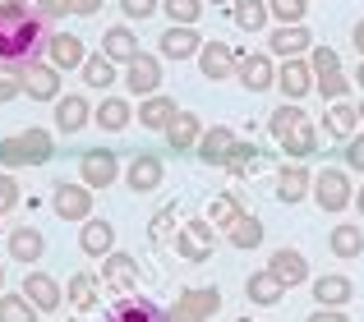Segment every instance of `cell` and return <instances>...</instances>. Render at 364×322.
Wrapping results in <instances>:
<instances>
[{"label":"cell","mask_w":364,"mask_h":322,"mask_svg":"<svg viewBox=\"0 0 364 322\" xmlns=\"http://www.w3.org/2000/svg\"><path fill=\"white\" fill-rule=\"evenodd\" d=\"M46 23L51 18L37 5H0V65L23 70L28 60H37V51L46 46Z\"/></svg>","instance_id":"cell-1"},{"label":"cell","mask_w":364,"mask_h":322,"mask_svg":"<svg viewBox=\"0 0 364 322\" xmlns=\"http://www.w3.org/2000/svg\"><path fill=\"white\" fill-rule=\"evenodd\" d=\"M55 157V143L46 129H23V134L0 138V166L5 170H23V166H46Z\"/></svg>","instance_id":"cell-2"},{"label":"cell","mask_w":364,"mask_h":322,"mask_svg":"<svg viewBox=\"0 0 364 322\" xmlns=\"http://www.w3.org/2000/svg\"><path fill=\"white\" fill-rule=\"evenodd\" d=\"M217 309H222V290L217 286H189L176 295V304L166 313H171V322H213Z\"/></svg>","instance_id":"cell-3"},{"label":"cell","mask_w":364,"mask_h":322,"mask_svg":"<svg viewBox=\"0 0 364 322\" xmlns=\"http://www.w3.org/2000/svg\"><path fill=\"white\" fill-rule=\"evenodd\" d=\"M314 203H318V212H346V207L355 203V189H350L346 170L323 166L318 175H314Z\"/></svg>","instance_id":"cell-4"},{"label":"cell","mask_w":364,"mask_h":322,"mask_svg":"<svg viewBox=\"0 0 364 322\" xmlns=\"http://www.w3.org/2000/svg\"><path fill=\"white\" fill-rule=\"evenodd\" d=\"M213 221H208V216H194V221H185L176 231V253L185 262H208L213 258Z\"/></svg>","instance_id":"cell-5"},{"label":"cell","mask_w":364,"mask_h":322,"mask_svg":"<svg viewBox=\"0 0 364 322\" xmlns=\"http://www.w3.org/2000/svg\"><path fill=\"white\" fill-rule=\"evenodd\" d=\"M23 92H28V101H60V70L51 60H28Z\"/></svg>","instance_id":"cell-6"},{"label":"cell","mask_w":364,"mask_h":322,"mask_svg":"<svg viewBox=\"0 0 364 322\" xmlns=\"http://www.w3.org/2000/svg\"><path fill=\"white\" fill-rule=\"evenodd\" d=\"M314 83H318V79H314V65L300 60V55H291V60L277 70V88H282L286 101H304L314 92Z\"/></svg>","instance_id":"cell-7"},{"label":"cell","mask_w":364,"mask_h":322,"mask_svg":"<svg viewBox=\"0 0 364 322\" xmlns=\"http://www.w3.org/2000/svg\"><path fill=\"white\" fill-rule=\"evenodd\" d=\"M235 79L245 83L249 92H267L277 83V65H272V51H249V55H240L235 60Z\"/></svg>","instance_id":"cell-8"},{"label":"cell","mask_w":364,"mask_h":322,"mask_svg":"<svg viewBox=\"0 0 364 322\" xmlns=\"http://www.w3.org/2000/svg\"><path fill=\"white\" fill-rule=\"evenodd\" d=\"M79 175H83L88 189H111L116 175H120V161H116V152H107V148H92V152L79 157Z\"/></svg>","instance_id":"cell-9"},{"label":"cell","mask_w":364,"mask_h":322,"mask_svg":"<svg viewBox=\"0 0 364 322\" xmlns=\"http://www.w3.org/2000/svg\"><path fill=\"white\" fill-rule=\"evenodd\" d=\"M51 207H55V216H60V221H88V212H92V189L88 184H55Z\"/></svg>","instance_id":"cell-10"},{"label":"cell","mask_w":364,"mask_h":322,"mask_svg":"<svg viewBox=\"0 0 364 322\" xmlns=\"http://www.w3.org/2000/svg\"><path fill=\"white\" fill-rule=\"evenodd\" d=\"M42 55L55 70H83V60H88V51H83V42L74 33H51L46 46H42Z\"/></svg>","instance_id":"cell-11"},{"label":"cell","mask_w":364,"mask_h":322,"mask_svg":"<svg viewBox=\"0 0 364 322\" xmlns=\"http://www.w3.org/2000/svg\"><path fill=\"white\" fill-rule=\"evenodd\" d=\"M309 46H314V37H309V28H304V23H282V28H272V33H267V51L282 55V60L304 55Z\"/></svg>","instance_id":"cell-12"},{"label":"cell","mask_w":364,"mask_h":322,"mask_svg":"<svg viewBox=\"0 0 364 322\" xmlns=\"http://www.w3.org/2000/svg\"><path fill=\"white\" fill-rule=\"evenodd\" d=\"M102 286H111V290H120V295H129L134 286H139V262L129 258V253H107L102 258Z\"/></svg>","instance_id":"cell-13"},{"label":"cell","mask_w":364,"mask_h":322,"mask_svg":"<svg viewBox=\"0 0 364 322\" xmlns=\"http://www.w3.org/2000/svg\"><path fill=\"white\" fill-rule=\"evenodd\" d=\"M314 194V170L309 166H282L277 170V203H300V198Z\"/></svg>","instance_id":"cell-14"},{"label":"cell","mask_w":364,"mask_h":322,"mask_svg":"<svg viewBox=\"0 0 364 322\" xmlns=\"http://www.w3.org/2000/svg\"><path fill=\"white\" fill-rule=\"evenodd\" d=\"M79 249L88 253V258H107V253H116V226L102 221V216H88L79 231Z\"/></svg>","instance_id":"cell-15"},{"label":"cell","mask_w":364,"mask_h":322,"mask_svg":"<svg viewBox=\"0 0 364 322\" xmlns=\"http://www.w3.org/2000/svg\"><path fill=\"white\" fill-rule=\"evenodd\" d=\"M203 51V42H198V28L194 23H171L166 33H161V55L166 60H189V55Z\"/></svg>","instance_id":"cell-16"},{"label":"cell","mask_w":364,"mask_h":322,"mask_svg":"<svg viewBox=\"0 0 364 322\" xmlns=\"http://www.w3.org/2000/svg\"><path fill=\"white\" fill-rule=\"evenodd\" d=\"M166 179V166H161V157H134L129 166H124V184L134 189V194H152V189Z\"/></svg>","instance_id":"cell-17"},{"label":"cell","mask_w":364,"mask_h":322,"mask_svg":"<svg viewBox=\"0 0 364 322\" xmlns=\"http://www.w3.org/2000/svg\"><path fill=\"white\" fill-rule=\"evenodd\" d=\"M124 83H129V92H139V97H152V92L161 88V65H157V55H134L129 60V70H124Z\"/></svg>","instance_id":"cell-18"},{"label":"cell","mask_w":364,"mask_h":322,"mask_svg":"<svg viewBox=\"0 0 364 322\" xmlns=\"http://www.w3.org/2000/svg\"><path fill=\"white\" fill-rule=\"evenodd\" d=\"M286 290H291V286H286V281L277 277L272 267H267V272H254V277L245 281V295H249V304H263V309L282 304V299H286Z\"/></svg>","instance_id":"cell-19"},{"label":"cell","mask_w":364,"mask_h":322,"mask_svg":"<svg viewBox=\"0 0 364 322\" xmlns=\"http://www.w3.org/2000/svg\"><path fill=\"white\" fill-rule=\"evenodd\" d=\"M235 60H240V55H235L226 42H208L203 51H198V70H203V79H213V83L231 79V74H235Z\"/></svg>","instance_id":"cell-20"},{"label":"cell","mask_w":364,"mask_h":322,"mask_svg":"<svg viewBox=\"0 0 364 322\" xmlns=\"http://www.w3.org/2000/svg\"><path fill=\"white\" fill-rule=\"evenodd\" d=\"M231 148H235V134L226 125H213V129H203V138H198V161L203 166H226V157H231Z\"/></svg>","instance_id":"cell-21"},{"label":"cell","mask_w":364,"mask_h":322,"mask_svg":"<svg viewBox=\"0 0 364 322\" xmlns=\"http://www.w3.org/2000/svg\"><path fill=\"white\" fill-rule=\"evenodd\" d=\"M176 116H180L176 97H161V92H152V97L139 101V125H143V129H157V134H166V125H171Z\"/></svg>","instance_id":"cell-22"},{"label":"cell","mask_w":364,"mask_h":322,"mask_svg":"<svg viewBox=\"0 0 364 322\" xmlns=\"http://www.w3.org/2000/svg\"><path fill=\"white\" fill-rule=\"evenodd\" d=\"M88 120H92L88 97H79V92H65V101H55V129H60V134H79Z\"/></svg>","instance_id":"cell-23"},{"label":"cell","mask_w":364,"mask_h":322,"mask_svg":"<svg viewBox=\"0 0 364 322\" xmlns=\"http://www.w3.org/2000/svg\"><path fill=\"white\" fill-rule=\"evenodd\" d=\"M107 322H171V313L152 299H120L116 309H107Z\"/></svg>","instance_id":"cell-24"},{"label":"cell","mask_w":364,"mask_h":322,"mask_svg":"<svg viewBox=\"0 0 364 322\" xmlns=\"http://www.w3.org/2000/svg\"><path fill=\"white\" fill-rule=\"evenodd\" d=\"M198 138H203V120H198L194 111H180V116L166 125V143L176 148V152H189V148H198Z\"/></svg>","instance_id":"cell-25"},{"label":"cell","mask_w":364,"mask_h":322,"mask_svg":"<svg viewBox=\"0 0 364 322\" xmlns=\"http://www.w3.org/2000/svg\"><path fill=\"white\" fill-rule=\"evenodd\" d=\"M102 281L92 277V272H74L70 277V286H65V299L74 304V313H88V309H97V299H102Z\"/></svg>","instance_id":"cell-26"},{"label":"cell","mask_w":364,"mask_h":322,"mask_svg":"<svg viewBox=\"0 0 364 322\" xmlns=\"http://www.w3.org/2000/svg\"><path fill=\"white\" fill-rule=\"evenodd\" d=\"M23 295L33 299L42 313H55V309H60V286H55L46 272H28L23 277Z\"/></svg>","instance_id":"cell-27"},{"label":"cell","mask_w":364,"mask_h":322,"mask_svg":"<svg viewBox=\"0 0 364 322\" xmlns=\"http://www.w3.org/2000/svg\"><path fill=\"white\" fill-rule=\"evenodd\" d=\"M323 129H328L332 138H355V129H360V101H332V111H328V120H323Z\"/></svg>","instance_id":"cell-28"},{"label":"cell","mask_w":364,"mask_h":322,"mask_svg":"<svg viewBox=\"0 0 364 322\" xmlns=\"http://www.w3.org/2000/svg\"><path fill=\"white\" fill-rule=\"evenodd\" d=\"M267 267H272L277 277L286 281V286H304V281H309V262H304V253H300V249H277Z\"/></svg>","instance_id":"cell-29"},{"label":"cell","mask_w":364,"mask_h":322,"mask_svg":"<svg viewBox=\"0 0 364 322\" xmlns=\"http://www.w3.org/2000/svg\"><path fill=\"white\" fill-rule=\"evenodd\" d=\"M42 253H46L42 231H33V226H18V231H9V258H18V262H37Z\"/></svg>","instance_id":"cell-30"},{"label":"cell","mask_w":364,"mask_h":322,"mask_svg":"<svg viewBox=\"0 0 364 322\" xmlns=\"http://www.w3.org/2000/svg\"><path fill=\"white\" fill-rule=\"evenodd\" d=\"M350 295H355V286H350L346 277H318V281H314V299H318V309H341V304H350Z\"/></svg>","instance_id":"cell-31"},{"label":"cell","mask_w":364,"mask_h":322,"mask_svg":"<svg viewBox=\"0 0 364 322\" xmlns=\"http://www.w3.org/2000/svg\"><path fill=\"white\" fill-rule=\"evenodd\" d=\"M92 120H97V129H107V134H120V129L134 120V106L124 97H107L97 111H92Z\"/></svg>","instance_id":"cell-32"},{"label":"cell","mask_w":364,"mask_h":322,"mask_svg":"<svg viewBox=\"0 0 364 322\" xmlns=\"http://www.w3.org/2000/svg\"><path fill=\"white\" fill-rule=\"evenodd\" d=\"M102 51H107L116 65H129L134 55H139V37H134V28H107V37H102Z\"/></svg>","instance_id":"cell-33"},{"label":"cell","mask_w":364,"mask_h":322,"mask_svg":"<svg viewBox=\"0 0 364 322\" xmlns=\"http://www.w3.org/2000/svg\"><path fill=\"white\" fill-rule=\"evenodd\" d=\"M231 18L245 33H258V28H267L272 9H267V0H231Z\"/></svg>","instance_id":"cell-34"},{"label":"cell","mask_w":364,"mask_h":322,"mask_svg":"<svg viewBox=\"0 0 364 322\" xmlns=\"http://www.w3.org/2000/svg\"><path fill=\"white\" fill-rule=\"evenodd\" d=\"M226 240H231V249H258L263 244V221L258 216H235L231 226H226Z\"/></svg>","instance_id":"cell-35"},{"label":"cell","mask_w":364,"mask_h":322,"mask_svg":"<svg viewBox=\"0 0 364 322\" xmlns=\"http://www.w3.org/2000/svg\"><path fill=\"white\" fill-rule=\"evenodd\" d=\"M304 125V111H300V101H286V106H277L272 116H267V134L282 143V138H291L295 129Z\"/></svg>","instance_id":"cell-36"},{"label":"cell","mask_w":364,"mask_h":322,"mask_svg":"<svg viewBox=\"0 0 364 322\" xmlns=\"http://www.w3.org/2000/svg\"><path fill=\"white\" fill-rule=\"evenodd\" d=\"M328 249L337 253V258H360L364 253V231L360 226H337V231L328 235Z\"/></svg>","instance_id":"cell-37"},{"label":"cell","mask_w":364,"mask_h":322,"mask_svg":"<svg viewBox=\"0 0 364 322\" xmlns=\"http://www.w3.org/2000/svg\"><path fill=\"white\" fill-rule=\"evenodd\" d=\"M83 83H88V88H111V83H116V60H111L107 51L88 55V60H83Z\"/></svg>","instance_id":"cell-38"},{"label":"cell","mask_w":364,"mask_h":322,"mask_svg":"<svg viewBox=\"0 0 364 322\" xmlns=\"http://www.w3.org/2000/svg\"><path fill=\"white\" fill-rule=\"evenodd\" d=\"M42 309L28 295H0V322H37Z\"/></svg>","instance_id":"cell-39"},{"label":"cell","mask_w":364,"mask_h":322,"mask_svg":"<svg viewBox=\"0 0 364 322\" xmlns=\"http://www.w3.org/2000/svg\"><path fill=\"white\" fill-rule=\"evenodd\" d=\"M254 166H258V148L245 143V138H235L231 157H226V170H231L235 179H249V170H254Z\"/></svg>","instance_id":"cell-40"},{"label":"cell","mask_w":364,"mask_h":322,"mask_svg":"<svg viewBox=\"0 0 364 322\" xmlns=\"http://www.w3.org/2000/svg\"><path fill=\"white\" fill-rule=\"evenodd\" d=\"M235 216H245V203L235 194H217L213 203H208V221L213 226H231Z\"/></svg>","instance_id":"cell-41"},{"label":"cell","mask_w":364,"mask_h":322,"mask_svg":"<svg viewBox=\"0 0 364 322\" xmlns=\"http://www.w3.org/2000/svg\"><path fill=\"white\" fill-rule=\"evenodd\" d=\"M282 148H286L291 157H309V152H318V129H314L309 120H304V125L295 129L291 138H282Z\"/></svg>","instance_id":"cell-42"},{"label":"cell","mask_w":364,"mask_h":322,"mask_svg":"<svg viewBox=\"0 0 364 322\" xmlns=\"http://www.w3.org/2000/svg\"><path fill=\"white\" fill-rule=\"evenodd\" d=\"M161 9H166L171 23H198V14H203V0H161Z\"/></svg>","instance_id":"cell-43"},{"label":"cell","mask_w":364,"mask_h":322,"mask_svg":"<svg viewBox=\"0 0 364 322\" xmlns=\"http://www.w3.org/2000/svg\"><path fill=\"white\" fill-rule=\"evenodd\" d=\"M267 9H272L277 23H304V9H309V0H267Z\"/></svg>","instance_id":"cell-44"},{"label":"cell","mask_w":364,"mask_h":322,"mask_svg":"<svg viewBox=\"0 0 364 322\" xmlns=\"http://www.w3.org/2000/svg\"><path fill=\"white\" fill-rule=\"evenodd\" d=\"M318 92H323V101H341L350 92V79L341 70H332V74H318Z\"/></svg>","instance_id":"cell-45"},{"label":"cell","mask_w":364,"mask_h":322,"mask_svg":"<svg viewBox=\"0 0 364 322\" xmlns=\"http://www.w3.org/2000/svg\"><path fill=\"white\" fill-rule=\"evenodd\" d=\"M14 97H23V70L0 65V101H14Z\"/></svg>","instance_id":"cell-46"},{"label":"cell","mask_w":364,"mask_h":322,"mask_svg":"<svg viewBox=\"0 0 364 322\" xmlns=\"http://www.w3.org/2000/svg\"><path fill=\"white\" fill-rule=\"evenodd\" d=\"M148 235H152V244H166L171 235H176V207H161L157 216H152V226H148Z\"/></svg>","instance_id":"cell-47"},{"label":"cell","mask_w":364,"mask_h":322,"mask_svg":"<svg viewBox=\"0 0 364 322\" xmlns=\"http://www.w3.org/2000/svg\"><path fill=\"white\" fill-rule=\"evenodd\" d=\"M309 65H314V79H318V74L341 70V55L332 51V46H314V51H309Z\"/></svg>","instance_id":"cell-48"},{"label":"cell","mask_w":364,"mask_h":322,"mask_svg":"<svg viewBox=\"0 0 364 322\" xmlns=\"http://www.w3.org/2000/svg\"><path fill=\"white\" fill-rule=\"evenodd\" d=\"M14 203H18V179L0 175V212H14Z\"/></svg>","instance_id":"cell-49"},{"label":"cell","mask_w":364,"mask_h":322,"mask_svg":"<svg viewBox=\"0 0 364 322\" xmlns=\"http://www.w3.org/2000/svg\"><path fill=\"white\" fill-rule=\"evenodd\" d=\"M157 5L161 0H120L124 18H148V14H157Z\"/></svg>","instance_id":"cell-50"},{"label":"cell","mask_w":364,"mask_h":322,"mask_svg":"<svg viewBox=\"0 0 364 322\" xmlns=\"http://www.w3.org/2000/svg\"><path fill=\"white\" fill-rule=\"evenodd\" d=\"M346 166L364 175V134L360 138H346Z\"/></svg>","instance_id":"cell-51"},{"label":"cell","mask_w":364,"mask_h":322,"mask_svg":"<svg viewBox=\"0 0 364 322\" xmlns=\"http://www.w3.org/2000/svg\"><path fill=\"white\" fill-rule=\"evenodd\" d=\"M37 9L46 18H65V14H74V0H37Z\"/></svg>","instance_id":"cell-52"},{"label":"cell","mask_w":364,"mask_h":322,"mask_svg":"<svg viewBox=\"0 0 364 322\" xmlns=\"http://www.w3.org/2000/svg\"><path fill=\"white\" fill-rule=\"evenodd\" d=\"M309 322H350V318L341 313V309H318V313H314Z\"/></svg>","instance_id":"cell-53"},{"label":"cell","mask_w":364,"mask_h":322,"mask_svg":"<svg viewBox=\"0 0 364 322\" xmlns=\"http://www.w3.org/2000/svg\"><path fill=\"white\" fill-rule=\"evenodd\" d=\"M97 9H102V0H74V14H83V18L97 14Z\"/></svg>","instance_id":"cell-54"},{"label":"cell","mask_w":364,"mask_h":322,"mask_svg":"<svg viewBox=\"0 0 364 322\" xmlns=\"http://www.w3.org/2000/svg\"><path fill=\"white\" fill-rule=\"evenodd\" d=\"M350 42H355V51L364 55V18H360V23H355V33H350Z\"/></svg>","instance_id":"cell-55"},{"label":"cell","mask_w":364,"mask_h":322,"mask_svg":"<svg viewBox=\"0 0 364 322\" xmlns=\"http://www.w3.org/2000/svg\"><path fill=\"white\" fill-rule=\"evenodd\" d=\"M0 5H37V0H0Z\"/></svg>","instance_id":"cell-56"},{"label":"cell","mask_w":364,"mask_h":322,"mask_svg":"<svg viewBox=\"0 0 364 322\" xmlns=\"http://www.w3.org/2000/svg\"><path fill=\"white\" fill-rule=\"evenodd\" d=\"M355 88H364V65H360V70H355Z\"/></svg>","instance_id":"cell-57"},{"label":"cell","mask_w":364,"mask_h":322,"mask_svg":"<svg viewBox=\"0 0 364 322\" xmlns=\"http://www.w3.org/2000/svg\"><path fill=\"white\" fill-rule=\"evenodd\" d=\"M355 203H360V212H364V184H360V194H355Z\"/></svg>","instance_id":"cell-58"},{"label":"cell","mask_w":364,"mask_h":322,"mask_svg":"<svg viewBox=\"0 0 364 322\" xmlns=\"http://www.w3.org/2000/svg\"><path fill=\"white\" fill-rule=\"evenodd\" d=\"M208 5H226V0H208Z\"/></svg>","instance_id":"cell-59"},{"label":"cell","mask_w":364,"mask_h":322,"mask_svg":"<svg viewBox=\"0 0 364 322\" xmlns=\"http://www.w3.org/2000/svg\"><path fill=\"white\" fill-rule=\"evenodd\" d=\"M0 286H5V267H0Z\"/></svg>","instance_id":"cell-60"},{"label":"cell","mask_w":364,"mask_h":322,"mask_svg":"<svg viewBox=\"0 0 364 322\" xmlns=\"http://www.w3.org/2000/svg\"><path fill=\"white\" fill-rule=\"evenodd\" d=\"M360 120H364V101H360Z\"/></svg>","instance_id":"cell-61"},{"label":"cell","mask_w":364,"mask_h":322,"mask_svg":"<svg viewBox=\"0 0 364 322\" xmlns=\"http://www.w3.org/2000/svg\"><path fill=\"white\" fill-rule=\"evenodd\" d=\"M74 322H83V318H74Z\"/></svg>","instance_id":"cell-62"},{"label":"cell","mask_w":364,"mask_h":322,"mask_svg":"<svg viewBox=\"0 0 364 322\" xmlns=\"http://www.w3.org/2000/svg\"><path fill=\"white\" fill-rule=\"evenodd\" d=\"M0 216H5V212H0Z\"/></svg>","instance_id":"cell-63"}]
</instances>
